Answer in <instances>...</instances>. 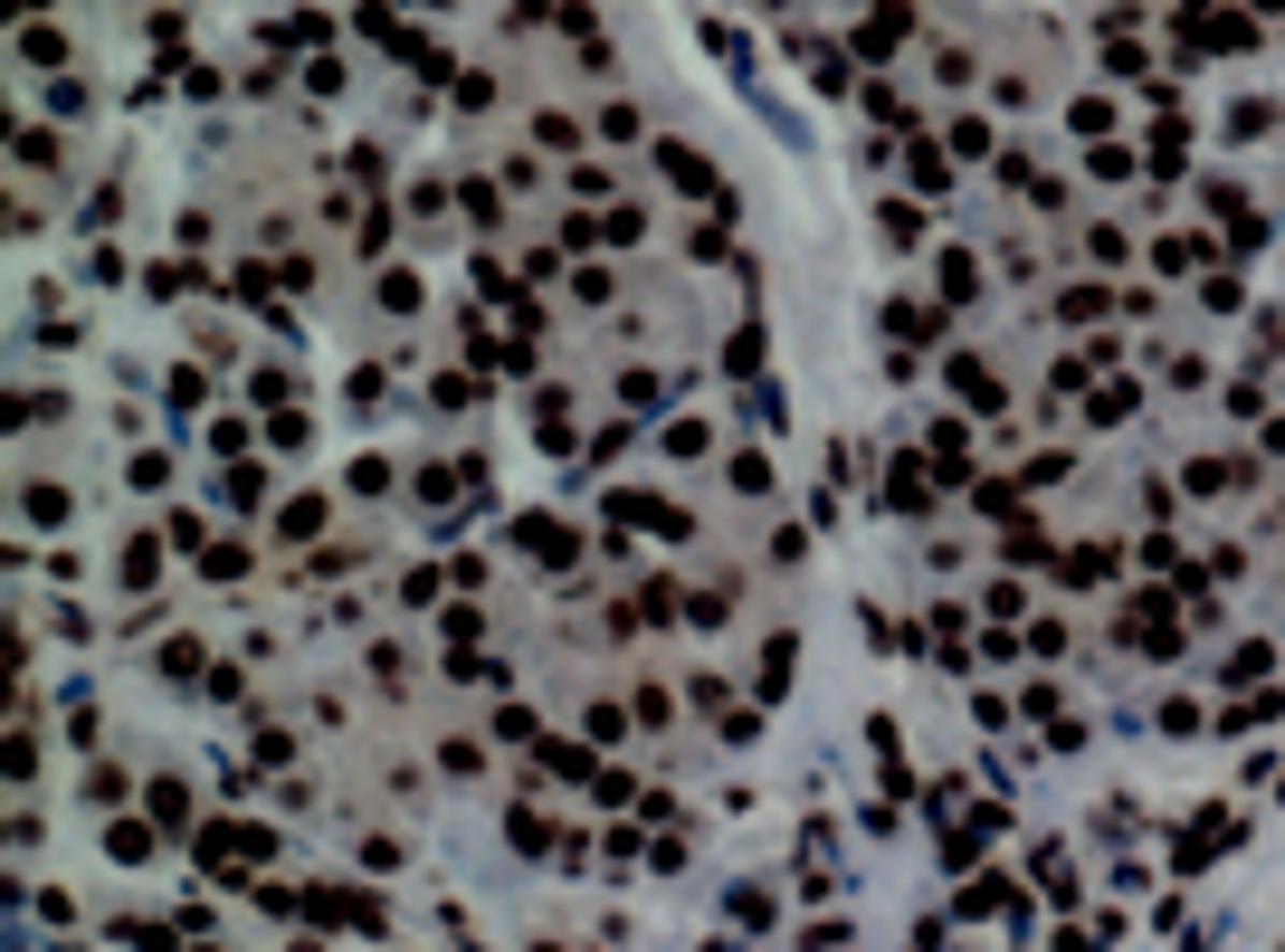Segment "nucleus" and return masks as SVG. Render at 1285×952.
I'll use <instances>...</instances> for the list:
<instances>
[{
  "label": "nucleus",
  "mask_w": 1285,
  "mask_h": 952,
  "mask_svg": "<svg viewBox=\"0 0 1285 952\" xmlns=\"http://www.w3.org/2000/svg\"><path fill=\"white\" fill-rule=\"evenodd\" d=\"M219 495H229V505H258V495H268V476H258V467H229V476H219Z\"/></svg>",
  "instance_id": "obj_1"
},
{
  "label": "nucleus",
  "mask_w": 1285,
  "mask_h": 952,
  "mask_svg": "<svg viewBox=\"0 0 1285 952\" xmlns=\"http://www.w3.org/2000/svg\"><path fill=\"white\" fill-rule=\"evenodd\" d=\"M667 182H677V191H705V162H695L685 143H667Z\"/></svg>",
  "instance_id": "obj_2"
},
{
  "label": "nucleus",
  "mask_w": 1285,
  "mask_h": 952,
  "mask_svg": "<svg viewBox=\"0 0 1285 952\" xmlns=\"http://www.w3.org/2000/svg\"><path fill=\"white\" fill-rule=\"evenodd\" d=\"M248 572V544H210V581H239Z\"/></svg>",
  "instance_id": "obj_3"
},
{
  "label": "nucleus",
  "mask_w": 1285,
  "mask_h": 952,
  "mask_svg": "<svg viewBox=\"0 0 1285 952\" xmlns=\"http://www.w3.org/2000/svg\"><path fill=\"white\" fill-rule=\"evenodd\" d=\"M153 819H172V828H182V819H191V791H182V781H162V791H153Z\"/></svg>",
  "instance_id": "obj_4"
}]
</instances>
